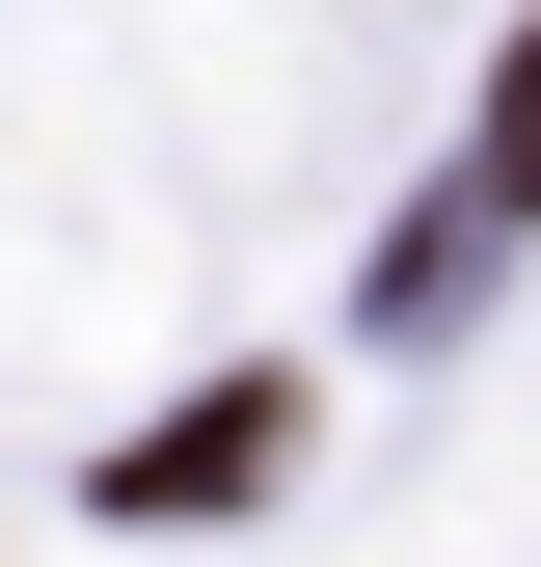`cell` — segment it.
<instances>
[{
  "label": "cell",
  "mask_w": 541,
  "mask_h": 567,
  "mask_svg": "<svg viewBox=\"0 0 541 567\" xmlns=\"http://www.w3.org/2000/svg\"><path fill=\"white\" fill-rule=\"evenodd\" d=\"M270 460H298V379H217V405H163V433L109 460V514H244Z\"/></svg>",
  "instance_id": "1"
},
{
  "label": "cell",
  "mask_w": 541,
  "mask_h": 567,
  "mask_svg": "<svg viewBox=\"0 0 541 567\" xmlns=\"http://www.w3.org/2000/svg\"><path fill=\"white\" fill-rule=\"evenodd\" d=\"M488 217H541V28L488 54Z\"/></svg>",
  "instance_id": "2"
}]
</instances>
